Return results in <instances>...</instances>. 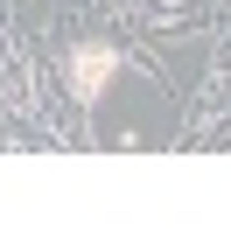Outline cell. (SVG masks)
<instances>
[{
  "label": "cell",
  "instance_id": "cell-1",
  "mask_svg": "<svg viewBox=\"0 0 231 252\" xmlns=\"http://www.w3.org/2000/svg\"><path fill=\"white\" fill-rule=\"evenodd\" d=\"M112 70H119V49L112 42H77L70 49V91H77V105H91Z\"/></svg>",
  "mask_w": 231,
  "mask_h": 252
}]
</instances>
